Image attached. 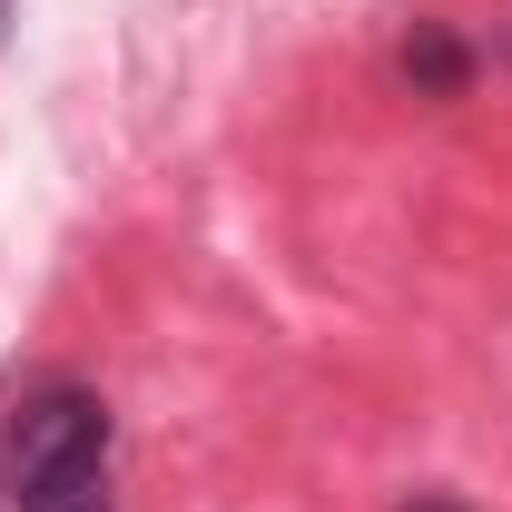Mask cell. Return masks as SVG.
<instances>
[{
  "mask_svg": "<svg viewBox=\"0 0 512 512\" xmlns=\"http://www.w3.org/2000/svg\"><path fill=\"white\" fill-rule=\"evenodd\" d=\"M10 512H119V414L79 375H30L0 414Z\"/></svg>",
  "mask_w": 512,
  "mask_h": 512,
  "instance_id": "6da1fadb",
  "label": "cell"
},
{
  "mask_svg": "<svg viewBox=\"0 0 512 512\" xmlns=\"http://www.w3.org/2000/svg\"><path fill=\"white\" fill-rule=\"evenodd\" d=\"M394 69H404L414 99H463V89H473V40H463L453 20H414L404 50H394Z\"/></svg>",
  "mask_w": 512,
  "mask_h": 512,
  "instance_id": "7a4b0ae2",
  "label": "cell"
},
{
  "mask_svg": "<svg viewBox=\"0 0 512 512\" xmlns=\"http://www.w3.org/2000/svg\"><path fill=\"white\" fill-rule=\"evenodd\" d=\"M404 512H463V503H444V493H414V503H404Z\"/></svg>",
  "mask_w": 512,
  "mask_h": 512,
  "instance_id": "3957f363",
  "label": "cell"
},
{
  "mask_svg": "<svg viewBox=\"0 0 512 512\" xmlns=\"http://www.w3.org/2000/svg\"><path fill=\"white\" fill-rule=\"evenodd\" d=\"M493 60H503V69H512V20H503V30H493Z\"/></svg>",
  "mask_w": 512,
  "mask_h": 512,
  "instance_id": "277c9868",
  "label": "cell"
},
{
  "mask_svg": "<svg viewBox=\"0 0 512 512\" xmlns=\"http://www.w3.org/2000/svg\"><path fill=\"white\" fill-rule=\"evenodd\" d=\"M0 40H10V0H0Z\"/></svg>",
  "mask_w": 512,
  "mask_h": 512,
  "instance_id": "5b68a950",
  "label": "cell"
}]
</instances>
